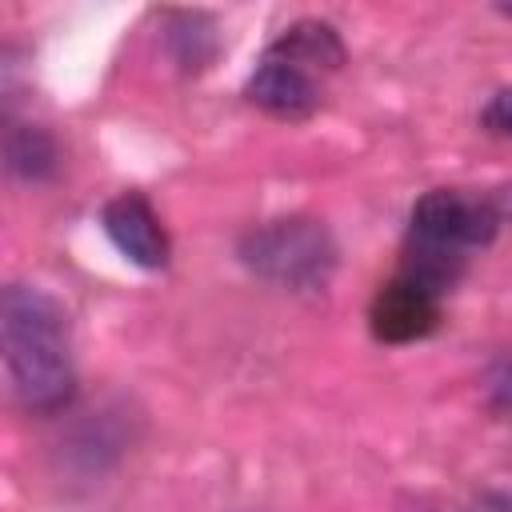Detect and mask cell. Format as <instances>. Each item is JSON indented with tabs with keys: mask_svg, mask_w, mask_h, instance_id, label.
Masks as SVG:
<instances>
[{
	"mask_svg": "<svg viewBox=\"0 0 512 512\" xmlns=\"http://www.w3.org/2000/svg\"><path fill=\"white\" fill-rule=\"evenodd\" d=\"M0 344L12 396L28 412H60L76 392V372L68 360L64 308L28 284H8L0 300Z\"/></svg>",
	"mask_w": 512,
	"mask_h": 512,
	"instance_id": "obj_1",
	"label": "cell"
},
{
	"mask_svg": "<svg viewBox=\"0 0 512 512\" xmlns=\"http://www.w3.org/2000/svg\"><path fill=\"white\" fill-rule=\"evenodd\" d=\"M500 228V212L492 200L464 196L456 188H436L416 200L408 244H404V276L444 296L472 248H484Z\"/></svg>",
	"mask_w": 512,
	"mask_h": 512,
	"instance_id": "obj_2",
	"label": "cell"
},
{
	"mask_svg": "<svg viewBox=\"0 0 512 512\" xmlns=\"http://www.w3.org/2000/svg\"><path fill=\"white\" fill-rule=\"evenodd\" d=\"M240 260L268 284L280 288H320L336 268L332 232L312 216H284L252 228L240 240Z\"/></svg>",
	"mask_w": 512,
	"mask_h": 512,
	"instance_id": "obj_3",
	"label": "cell"
},
{
	"mask_svg": "<svg viewBox=\"0 0 512 512\" xmlns=\"http://www.w3.org/2000/svg\"><path fill=\"white\" fill-rule=\"evenodd\" d=\"M368 320H372L376 340H384V344H408V340L428 336L440 324V296L400 272L396 280H388L376 292V300L368 308Z\"/></svg>",
	"mask_w": 512,
	"mask_h": 512,
	"instance_id": "obj_4",
	"label": "cell"
},
{
	"mask_svg": "<svg viewBox=\"0 0 512 512\" xmlns=\"http://www.w3.org/2000/svg\"><path fill=\"white\" fill-rule=\"evenodd\" d=\"M100 220H104V232L120 248L124 260H132L140 268H164L168 264V232L140 192H124V196L108 200Z\"/></svg>",
	"mask_w": 512,
	"mask_h": 512,
	"instance_id": "obj_5",
	"label": "cell"
},
{
	"mask_svg": "<svg viewBox=\"0 0 512 512\" xmlns=\"http://www.w3.org/2000/svg\"><path fill=\"white\" fill-rule=\"evenodd\" d=\"M248 100L280 120H304L316 104H320V88L312 80V72L280 60V56H264V64L248 76Z\"/></svg>",
	"mask_w": 512,
	"mask_h": 512,
	"instance_id": "obj_6",
	"label": "cell"
},
{
	"mask_svg": "<svg viewBox=\"0 0 512 512\" xmlns=\"http://www.w3.org/2000/svg\"><path fill=\"white\" fill-rule=\"evenodd\" d=\"M268 56H280V60L304 68V72H316V68L336 72V68L344 64V44H340V36H336L332 24L300 20V24H292V28L268 48Z\"/></svg>",
	"mask_w": 512,
	"mask_h": 512,
	"instance_id": "obj_7",
	"label": "cell"
},
{
	"mask_svg": "<svg viewBox=\"0 0 512 512\" xmlns=\"http://www.w3.org/2000/svg\"><path fill=\"white\" fill-rule=\"evenodd\" d=\"M4 160H8V172H12V176L36 184V180H48V176L56 172L60 148H56V140H52L44 128H36V124H16V128H8V136H4Z\"/></svg>",
	"mask_w": 512,
	"mask_h": 512,
	"instance_id": "obj_8",
	"label": "cell"
},
{
	"mask_svg": "<svg viewBox=\"0 0 512 512\" xmlns=\"http://www.w3.org/2000/svg\"><path fill=\"white\" fill-rule=\"evenodd\" d=\"M168 52H172V60L184 72L208 68L216 60V52H220V36H216L212 16H204V12H176L172 24H168Z\"/></svg>",
	"mask_w": 512,
	"mask_h": 512,
	"instance_id": "obj_9",
	"label": "cell"
},
{
	"mask_svg": "<svg viewBox=\"0 0 512 512\" xmlns=\"http://www.w3.org/2000/svg\"><path fill=\"white\" fill-rule=\"evenodd\" d=\"M484 128L512 140V88H500L484 108Z\"/></svg>",
	"mask_w": 512,
	"mask_h": 512,
	"instance_id": "obj_10",
	"label": "cell"
},
{
	"mask_svg": "<svg viewBox=\"0 0 512 512\" xmlns=\"http://www.w3.org/2000/svg\"><path fill=\"white\" fill-rule=\"evenodd\" d=\"M488 392L496 408H512V360H500L488 376Z\"/></svg>",
	"mask_w": 512,
	"mask_h": 512,
	"instance_id": "obj_11",
	"label": "cell"
}]
</instances>
